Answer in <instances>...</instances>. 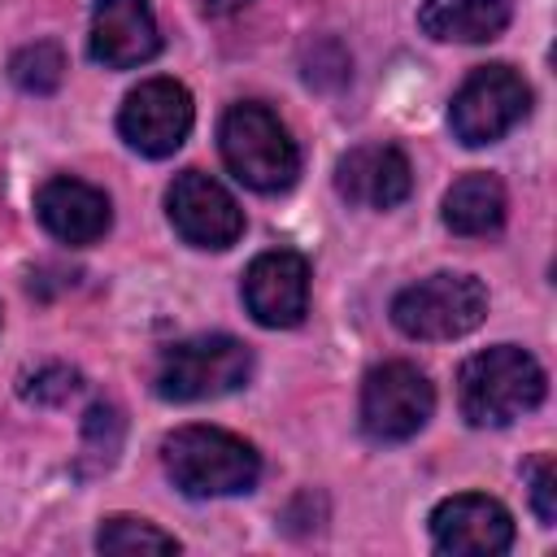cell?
I'll use <instances>...</instances> for the list:
<instances>
[{"label":"cell","instance_id":"16","mask_svg":"<svg viewBox=\"0 0 557 557\" xmlns=\"http://www.w3.org/2000/svg\"><path fill=\"white\" fill-rule=\"evenodd\" d=\"M505 222V187L496 174H461L444 196V226L453 235H492Z\"/></svg>","mask_w":557,"mask_h":557},{"label":"cell","instance_id":"18","mask_svg":"<svg viewBox=\"0 0 557 557\" xmlns=\"http://www.w3.org/2000/svg\"><path fill=\"white\" fill-rule=\"evenodd\" d=\"M96 548H100V553H178V540H174L170 531L152 527L148 518L113 513V518L100 522Z\"/></svg>","mask_w":557,"mask_h":557},{"label":"cell","instance_id":"10","mask_svg":"<svg viewBox=\"0 0 557 557\" xmlns=\"http://www.w3.org/2000/svg\"><path fill=\"white\" fill-rule=\"evenodd\" d=\"M431 540L453 557H496L513 544V518L496 496L461 492L431 509Z\"/></svg>","mask_w":557,"mask_h":557},{"label":"cell","instance_id":"1","mask_svg":"<svg viewBox=\"0 0 557 557\" xmlns=\"http://www.w3.org/2000/svg\"><path fill=\"white\" fill-rule=\"evenodd\" d=\"M544 366L518 344H492L466 357L457 374V405L470 426H509L544 400Z\"/></svg>","mask_w":557,"mask_h":557},{"label":"cell","instance_id":"2","mask_svg":"<svg viewBox=\"0 0 557 557\" xmlns=\"http://www.w3.org/2000/svg\"><path fill=\"white\" fill-rule=\"evenodd\" d=\"M165 474L183 496H239L252 492L261 457L248 440L222 426H178L161 440Z\"/></svg>","mask_w":557,"mask_h":557},{"label":"cell","instance_id":"14","mask_svg":"<svg viewBox=\"0 0 557 557\" xmlns=\"http://www.w3.org/2000/svg\"><path fill=\"white\" fill-rule=\"evenodd\" d=\"M35 213H39L44 231L70 248H87V244L104 239V231L113 222L109 196L70 174H57L35 191Z\"/></svg>","mask_w":557,"mask_h":557},{"label":"cell","instance_id":"19","mask_svg":"<svg viewBox=\"0 0 557 557\" xmlns=\"http://www.w3.org/2000/svg\"><path fill=\"white\" fill-rule=\"evenodd\" d=\"M122 431H126V422H122L117 405L96 400L83 418V461H96V470L113 466V457L122 448Z\"/></svg>","mask_w":557,"mask_h":557},{"label":"cell","instance_id":"6","mask_svg":"<svg viewBox=\"0 0 557 557\" xmlns=\"http://www.w3.org/2000/svg\"><path fill=\"white\" fill-rule=\"evenodd\" d=\"M531 109V87L509 65H479L448 104V126L466 148L505 139Z\"/></svg>","mask_w":557,"mask_h":557},{"label":"cell","instance_id":"9","mask_svg":"<svg viewBox=\"0 0 557 557\" xmlns=\"http://www.w3.org/2000/svg\"><path fill=\"white\" fill-rule=\"evenodd\" d=\"M165 213L191 248H231L244 235V209L205 170H183L165 191Z\"/></svg>","mask_w":557,"mask_h":557},{"label":"cell","instance_id":"12","mask_svg":"<svg viewBox=\"0 0 557 557\" xmlns=\"http://www.w3.org/2000/svg\"><path fill=\"white\" fill-rule=\"evenodd\" d=\"M91 61L104 70H131L161 52V30L148 0H96L91 9Z\"/></svg>","mask_w":557,"mask_h":557},{"label":"cell","instance_id":"5","mask_svg":"<svg viewBox=\"0 0 557 557\" xmlns=\"http://www.w3.org/2000/svg\"><path fill=\"white\" fill-rule=\"evenodd\" d=\"M487 318V287L474 274L440 270L396 292L392 322L409 339H461Z\"/></svg>","mask_w":557,"mask_h":557},{"label":"cell","instance_id":"4","mask_svg":"<svg viewBox=\"0 0 557 557\" xmlns=\"http://www.w3.org/2000/svg\"><path fill=\"white\" fill-rule=\"evenodd\" d=\"M252 374V352L235 335H191L161 352L157 366V396L174 405L213 400L226 392H239Z\"/></svg>","mask_w":557,"mask_h":557},{"label":"cell","instance_id":"17","mask_svg":"<svg viewBox=\"0 0 557 557\" xmlns=\"http://www.w3.org/2000/svg\"><path fill=\"white\" fill-rule=\"evenodd\" d=\"M9 78L22 91H30V96H52L61 87V78H65V52H61V44L35 39V44L17 48L13 61H9Z\"/></svg>","mask_w":557,"mask_h":557},{"label":"cell","instance_id":"20","mask_svg":"<svg viewBox=\"0 0 557 557\" xmlns=\"http://www.w3.org/2000/svg\"><path fill=\"white\" fill-rule=\"evenodd\" d=\"M74 392H78V374H74L70 366H44V370L30 374L26 387H22V396L35 400V405H65Z\"/></svg>","mask_w":557,"mask_h":557},{"label":"cell","instance_id":"21","mask_svg":"<svg viewBox=\"0 0 557 557\" xmlns=\"http://www.w3.org/2000/svg\"><path fill=\"white\" fill-rule=\"evenodd\" d=\"M527 479H531V509H535V518L544 527H553L557 522V466H553V457H535L527 466Z\"/></svg>","mask_w":557,"mask_h":557},{"label":"cell","instance_id":"8","mask_svg":"<svg viewBox=\"0 0 557 557\" xmlns=\"http://www.w3.org/2000/svg\"><path fill=\"white\" fill-rule=\"evenodd\" d=\"M196 122L191 91L174 78H148L139 83L122 109H117V131L139 157H174Z\"/></svg>","mask_w":557,"mask_h":557},{"label":"cell","instance_id":"22","mask_svg":"<svg viewBox=\"0 0 557 557\" xmlns=\"http://www.w3.org/2000/svg\"><path fill=\"white\" fill-rule=\"evenodd\" d=\"M248 0H200V9L205 13H213V17H222V13H239Z\"/></svg>","mask_w":557,"mask_h":557},{"label":"cell","instance_id":"3","mask_svg":"<svg viewBox=\"0 0 557 557\" xmlns=\"http://www.w3.org/2000/svg\"><path fill=\"white\" fill-rule=\"evenodd\" d=\"M218 148L226 170L252 191H287L300 174V148L265 104H231L218 126Z\"/></svg>","mask_w":557,"mask_h":557},{"label":"cell","instance_id":"15","mask_svg":"<svg viewBox=\"0 0 557 557\" xmlns=\"http://www.w3.org/2000/svg\"><path fill=\"white\" fill-rule=\"evenodd\" d=\"M509 17V0H422L418 9V26L440 44H487Z\"/></svg>","mask_w":557,"mask_h":557},{"label":"cell","instance_id":"7","mask_svg":"<svg viewBox=\"0 0 557 557\" xmlns=\"http://www.w3.org/2000/svg\"><path fill=\"white\" fill-rule=\"evenodd\" d=\"M435 409V387L413 361H383L361 383V431L374 444L413 440Z\"/></svg>","mask_w":557,"mask_h":557},{"label":"cell","instance_id":"11","mask_svg":"<svg viewBox=\"0 0 557 557\" xmlns=\"http://www.w3.org/2000/svg\"><path fill=\"white\" fill-rule=\"evenodd\" d=\"M244 305L261 326H296L309 309V261L292 248H270L244 270Z\"/></svg>","mask_w":557,"mask_h":557},{"label":"cell","instance_id":"13","mask_svg":"<svg viewBox=\"0 0 557 557\" xmlns=\"http://www.w3.org/2000/svg\"><path fill=\"white\" fill-rule=\"evenodd\" d=\"M335 187L348 205L396 209L413 191V170H409V157L396 144H357L339 157Z\"/></svg>","mask_w":557,"mask_h":557}]
</instances>
